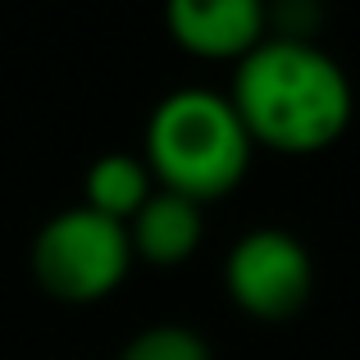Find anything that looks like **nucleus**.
<instances>
[{"label": "nucleus", "mask_w": 360, "mask_h": 360, "mask_svg": "<svg viewBox=\"0 0 360 360\" xmlns=\"http://www.w3.org/2000/svg\"><path fill=\"white\" fill-rule=\"evenodd\" d=\"M233 110L251 146L315 155L347 132L356 110L352 78L306 37H264L233 69Z\"/></svg>", "instance_id": "f257e3e1"}, {"label": "nucleus", "mask_w": 360, "mask_h": 360, "mask_svg": "<svg viewBox=\"0 0 360 360\" xmlns=\"http://www.w3.org/2000/svg\"><path fill=\"white\" fill-rule=\"evenodd\" d=\"M251 137L229 96L205 87L169 91L146 123V160L155 187L205 205L229 196L251 169Z\"/></svg>", "instance_id": "f03ea898"}, {"label": "nucleus", "mask_w": 360, "mask_h": 360, "mask_svg": "<svg viewBox=\"0 0 360 360\" xmlns=\"http://www.w3.org/2000/svg\"><path fill=\"white\" fill-rule=\"evenodd\" d=\"M128 229L87 205L51 214L32 238V278L64 306H96L128 278Z\"/></svg>", "instance_id": "7ed1b4c3"}, {"label": "nucleus", "mask_w": 360, "mask_h": 360, "mask_svg": "<svg viewBox=\"0 0 360 360\" xmlns=\"http://www.w3.org/2000/svg\"><path fill=\"white\" fill-rule=\"evenodd\" d=\"M224 288L251 319H292L315 292V260L288 229H255L233 242L224 260Z\"/></svg>", "instance_id": "20e7f679"}, {"label": "nucleus", "mask_w": 360, "mask_h": 360, "mask_svg": "<svg viewBox=\"0 0 360 360\" xmlns=\"http://www.w3.org/2000/svg\"><path fill=\"white\" fill-rule=\"evenodd\" d=\"M165 27L196 60H246L269 37L264 0H165Z\"/></svg>", "instance_id": "39448f33"}, {"label": "nucleus", "mask_w": 360, "mask_h": 360, "mask_svg": "<svg viewBox=\"0 0 360 360\" xmlns=\"http://www.w3.org/2000/svg\"><path fill=\"white\" fill-rule=\"evenodd\" d=\"M123 229H128L132 260H146V264H155V269H174V264H187L196 255L205 224H201V205L196 201L155 187V192L146 196V205H141Z\"/></svg>", "instance_id": "423d86ee"}, {"label": "nucleus", "mask_w": 360, "mask_h": 360, "mask_svg": "<svg viewBox=\"0 0 360 360\" xmlns=\"http://www.w3.org/2000/svg\"><path fill=\"white\" fill-rule=\"evenodd\" d=\"M150 192H155V178H150L146 160L128 155V150H110V155L91 160L87 178H82V205L115 224H128Z\"/></svg>", "instance_id": "0eeeda50"}, {"label": "nucleus", "mask_w": 360, "mask_h": 360, "mask_svg": "<svg viewBox=\"0 0 360 360\" xmlns=\"http://www.w3.org/2000/svg\"><path fill=\"white\" fill-rule=\"evenodd\" d=\"M119 360H214V352L192 324H150L128 338Z\"/></svg>", "instance_id": "6e6552de"}]
</instances>
